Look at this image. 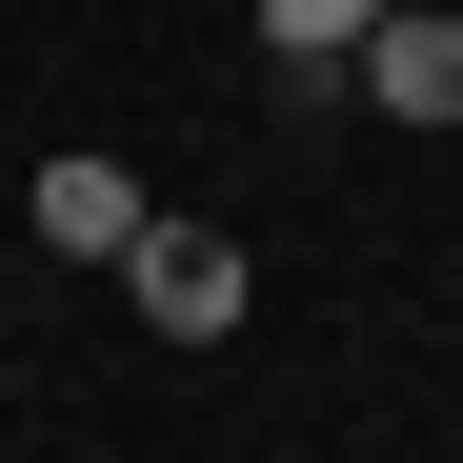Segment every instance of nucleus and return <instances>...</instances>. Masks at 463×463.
<instances>
[{
	"mask_svg": "<svg viewBox=\"0 0 463 463\" xmlns=\"http://www.w3.org/2000/svg\"><path fill=\"white\" fill-rule=\"evenodd\" d=\"M343 81H363L383 121H463V21H443V0H383V21H363V61H343Z\"/></svg>",
	"mask_w": 463,
	"mask_h": 463,
	"instance_id": "f257e3e1",
	"label": "nucleus"
},
{
	"mask_svg": "<svg viewBox=\"0 0 463 463\" xmlns=\"http://www.w3.org/2000/svg\"><path fill=\"white\" fill-rule=\"evenodd\" d=\"M141 323L222 343V323H242V242H222V222H141Z\"/></svg>",
	"mask_w": 463,
	"mask_h": 463,
	"instance_id": "f03ea898",
	"label": "nucleus"
},
{
	"mask_svg": "<svg viewBox=\"0 0 463 463\" xmlns=\"http://www.w3.org/2000/svg\"><path fill=\"white\" fill-rule=\"evenodd\" d=\"M41 242L61 262H141V182L121 162H41Z\"/></svg>",
	"mask_w": 463,
	"mask_h": 463,
	"instance_id": "7ed1b4c3",
	"label": "nucleus"
},
{
	"mask_svg": "<svg viewBox=\"0 0 463 463\" xmlns=\"http://www.w3.org/2000/svg\"><path fill=\"white\" fill-rule=\"evenodd\" d=\"M363 21H383V0H262V61H282V101H323L343 61H363Z\"/></svg>",
	"mask_w": 463,
	"mask_h": 463,
	"instance_id": "20e7f679",
	"label": "nucleus"
}]
</instances>
